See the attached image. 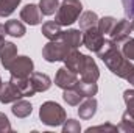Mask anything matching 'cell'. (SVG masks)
<instances>
[{
    "label": "cell",
    "mask_w": 134,
    "mask_h": 133,
    "mask_svg": "<svg viewBox=\"0 0 134 133\" xmlns=\"http://www.w3.org/2000/svg\"><path fill=\"white\" fill-rule=\"evenodd\" d=\"M30 80L33 83L36 93H45L52 86V78L47 74H44V72H33L30 75Z\"/></svg>",
    "instance_id": "cell-16"
},
{
    "label": "cell",
    "mask_w": 134,
    "mask_h": 133,
    "mask_svg": "<svg viewBox=\"0 0 134 133\" xmlns=\"http://www.w3.org/2000/svg\"><path fill=\"white\" fill-rule=\"evenodd\" d=\"M42 13L39 9V5H34V3H28L25 5L22 9H20V21H24L25 24L28 25H39L42 22Z\"/></svg>",
    "instance_id": "cell-10"
},
{
    "label": "cell",
    "mask_w": 134,
    "mask_h": 133,
    "mask_svg": "<svg viewBox=\"0 0 134 133\" xmlns=\"http://www.w3.org/2000/svg\"><path fill=\"white\" fill-rule=\"evenodd\" d=\"M5 34H6L5 25H2V24H0V45H2V42L5 41Z\"/></svg>",
    "instance_id": "cell-34"
},
{
    "label": "cell",
    "mask_w": 134,
    "mask_h": 133,
    "mask_svg": "<svg viewBox=\"0 0 134 133\" xmlns=\"http://www.w3.org/2000/svg\"><path fill=\"white\" fill-rule=\"evenodd\" d=\"M39 119L42 121V124H45L48 127H59L67 119L66 110L59 103H56L53 100H47L39 108Z\"/></svg>",
    "instance_id": "cell-2"
},
{
    "label": "cell",
    "mask_w": 134,
    "mask_h": 133,
    "mask_svg": "<svg viewBox=\"0 0 134 133\" xmlns=\"http://www.w3.org/2000/svg\"><path fill=\"white\" fill-rule=\"evenodd\" d=\"M42 34L48 41H58L63 36V27L56 21H47L42 24Z\"/></svg>",
    "instance_id": "cell-17"
},
{
    "label": "cell",
    "mask_w": 134,
    "mask_h": 133,
    "mask_svg": "<svg viewBox=\"0 0 134 133\" xmlns=\"http://www.w3.org/2000/svg\"><path fill=\"white\" fill-rule=\"evenodd\" d=\"M61 41L70 49H78L80 45H83V32L78 28H69L63 32Z\"/></svg>",
    "instance_id": "cell-15"
},
{
    "label": "cell",
    "mask_w": 134,
    "mask_h": 133,
    "mask_svg": "<svg viewBox=\"0 0 134 133\" xmlns=\"http://www.w3.org/2000/svg\"><path fill=\"white\" fill-rule=\"evenodd\" d=\"M9 81L11 83H14L19 89H20V93L24 94V97H31L36 94V89H34L33 83H31V80H30V77L28 78H17V77H11L9 78Z\"/></svg>",
    "instance_id": "cell-19"
},
{
    "label": "cell",
    "mask_w": 134,
    "mask_h": 133,
    "mask_svg": "<svg viewBox=\"0 0 134 133\" xmlns=\"http://www.w3.org/2000/svg\"><path fill=\"white\" fill-rule=\"evenodd\" d=\"M11 111H13V114H14L16 117L24 119V117H28V116L33 113V105H31L28 100H24V97H22V99L16 100V102L13 103Z\"/></svg>",
    "instance_id": "cell-18"
},
{
    "label": "cell",
    "mask_w": 134,
    "mask_h": 133,
    "mask_svg": "<svg viewBox=\"0 0 134 133\" xmlns=\"http://www.w3.org/2000/svg\"><path fill=\"white\" fill-rule=\"evenodd\" d=\"M131 32H133L131 22H130L128 19H120V21L115 22L114 28L111 30V33H109V39L114 41L115 44H122V42H125V41L130 38Z\"/></svg>",
    "instance_id": "cell-8"
},
{
    "label": "cell",
    "mask_w": 134,
    "mask_h": 133,
    "mask_svg": "<svg viewBox=\"0 0 134 133\" xmlns=\"http://www.w3.org/2000/svg\"><path fill=\"white\" fill-rule=\"evenodd\" d=\"M11 77H17V78H28L34 72V63L33 60L27 55L22 57H16V60L11 63V66L8 67Z\"/></svg>",
    "instance_id": "cell-5"
},
{
    "label": "cell",
    "mask_w": 134,
    "mask_h": 133,
    "mask_svg": "<svg viewBox=\"0 0 134 133\" xmlns=\"http://www.w3.org/2000/svg\"><path fill=\"white\" fill-rule=\"evenodd\" d=\"M70 50H72V49L67 47L61 39H58V41H48V42L42 47V58H44L47 63L63 61Z\"/></svg>",
    "instance_id": "cell-4"
},
{
    "label": "cell",
    "mask_w": 134,
    "mask_h": 133,
    "mask_svg": "<svg viewBox=\"0 0 134 133\" xmlns=\"http://www.w3.org/2000/svg\"><path fill=\"white\" fill-rule=\"evenodd\" d=\"M80 75H81L83 81L97 83V80L100 78V69H98L95 60L92 57L84 55V61H83V66H81V70H80Z\"/></svg>",
    "instance_id": "cell-7"
},
{
    "label": "cell",
    "mask_w": 134,
    "mask_h": 133,
    "mask_svg": "<svg viewBox=\"0 0 134 133\" xmlns=\"http://www.w3.org/2000/svg\"><path fill=\"white\" fill-rule=\"evenodd\" d=\"M115 22H117V19H115V17H112V16H104V17L98 19L97 28L100 30V33H103V34H109V33H111V30L114 28Z\"/></svg>",
    "instance_id": "cell-26"
},
{
    "label": "cell",
    "mask_w": 134,
    "mask_h": 133,
    "mask_svg": "<svg viewBox=\"0 0 134 133\" xmlns=\"http://www.w3.org/2000/svg\"><path fill=\"white\" fill-rule=\"evenodd\" d=\"M98 58L106 64V67L117 77L120 78H128V75L134 70V64L125 58L122 50L119 49V44H115L111 39H104L101 49L97 52Z\"/></svg>",
    "instance_id": "cell-1"
},
{
    "label": "cell",
    "mask_w": 134,
    "mask_h": 133,
    "mask_svg": "<svg viewBox=\"0 0 134 133\" xmlns=\"http://www.w3.org/2000/svg\"><path fill=\"white\" fill-rule=\"evenodd\" d=\"M5 30H6V34H9L13 38H22L24 34L27 33L25 25L22 24V21H17V19L6 21L5 22Z\"/></svg>",
    "instance_id": "cell-20"
},
{
    "label": "cell",
    "mask_w": 134,
    "mask_h": 133,
    "mask_svg": "<svg viewBox=\"0 0 134 133\" xmlns=\"http://www.w3.org/2000/svg\"><path fill=\"white\" fill-rule=\"evenodd\" d=\"M16 57H17V45L11 41H3L0 45V61L6 70L16 60Z\"/></svg>",
    "instance_id": "cell-12"
},
{
    "label": "cell",
    "mask_w": 134,
    "mask_h": 133,
    "mask_svg": "<svg viewBox=\"0 0 134 133\" xmlns=\"http://www.w3.org/2000/svg\"><path fill=\"white\" fill-rule=\"evenodd\" d=\"M78 106H80L78 108V116L81 119H84V121H89V119H92L95 116L98 103H97L95 97H86V100H83Z\"/></svg>",
    "instance_id": "cell-14"
},
{
    "label": "cell",
    "mask_w": 134,
    "mask_h": 133,
    "mask_svg": "<svg viewBox=\"0 0 134 133\" xmlns=\"http://www.w3.org/2000/svg\"><path fill=\"white\" fill-rule=\"evenodd\" d=\"M98 19H100V17H98V16H97V13H94V11H84V13H81V16L78 17L80 30H81V32H84V30H87V28L97 27Z\"/></svg>",
    "instance_id": "cell-21"
},
{
    "label": "cell",
    "mask_w": 134,
    "mask_h": 133,
    "mask_svg": "<svg viewBox=\"0 0 134 133\" xmlns=\"http://www.w3.org/2000/svg\"><path fill=\"white\" fill-rule=\"evenodd\" d=\"M75 89H76L84 99H86V97H94V96L98 93L97 83H87V81H83V80H78V81H76Z\"/></svg>",
    "instance_id": "cell-22"
},
{
    "label": "cell",
    "mask_w": 134,
    "mask_h": 133,
    "mask_svg": "<svg viewBox=\"0 0 134 133\" xmlns=\"http://www.w3.org/2000/svg\"><path fill=\"white\" fill-rule=\"evenodd\" d=\"M78 81V74L69 70L67 67H59L56 75H55V85L58 88H61L63 91L64 89H70V88H75Z\"/></svg>",
    "instance_id": "cell-9"
},
{
    "label": "cell",
    "mask_w": 134,
    "mask_h": 133,
    "mask_svg": "<svg viewBox=\"0 0 134 133\" xmlns=\"http://www.w3.org/2000/svg\"><path fill=\"white\" fill-rule=\"evenodd\" d=\"M20 2L22 0H0V17L11 16L20 5Z\"/></svg>",
    "instance_id": "cell-23"
},
{
    "label": "cell",
    "mask_w": 134,
    "mask_h": 133,
    "mask_svg": "<svg viewBox=\"0 0 134 133\" xmlns=\"http://www.w3.org/2000/svg\"><path fill=\"white\" fill-rule=\"evenodd\" d=\"M87 133H92V132H119V127L117 125H112V124H101V125H97V127H89L87 130H86Z\"/></svg>",
    "instance_id": "cell-31"
},
{
    "label": "cell",
    "mask_w": 134,
    "mask_h": 133,
    "mask_svg": "<svg viewBox=\"0 0 134 133\" xmlns=\"http://www.w3.org/2000/svg\"><path fill=\"white\" fill-rule=\"evenodd\" d=\"M122 3H123V9H125L126 17L130 21L134 19V0H122Z\"/></svg>",
    "instance_id": "cell-33"
},
{
    "label": "cell",
    "mask_w": 134,
    "mask_h": 133,
    "mask_svg": "<svg viewBox=\"0 0 134 133\" xmlns=\"http://www.w3.org/2000/svg\"><path fill=\"white\" fill-rule=\"evenodd\" d=\"M59 8V3L58 0H41L39 2V9L44 16H52V14H56Z\"/></svg>",
    "instance_id": "cell-25"
},
{
    "label": "cell",
    "mask_w": 134,
    "mask_h": 133,
    "mask_svg": "<svg viewBox=\"0 0 134 133\" xmlns=\"http://www.w3.org/2000/svg\"><path fill=\"white\" fill-rule=\"evenodd\" d=\"M83 61H84V55H83L78 49H72V50L66 55V58L63 60L64 67H67L69 70H72V72H75V74H80L81 66H83Z\"/></svg>",
    "instance_id": "cell-13"
},
{
    "label": "cell",
    "mask_w": 134,
    "mask_h": 133,
    "mask_svg": "<svg viewBox=\"0 0 134 133\" xmlns=\"http://www.w3.org/2000/svg\"><path fill=\"white\" fill-rule=\"evenodd\" d=\"M22 97H24V94L20 93V89H19L14 83L6 81V83L2 85V89H0V102H2L3 105H6V103H14L16 100L22 99Z\"/></svg>",
    "instance_id": "cell-11"
},
{
    "label": "cell",
    "mask_w": 134,
    "mask_h": 133,
    "mask_svg": "<svg viewBox=\"0 0 134 133\" xmlns=\"http://www.w3.org/2000/svg\"><path fill=\"white\" fill-rule=\"evenodd\" d=\"M103 42H104V34L100 33V30L97 27H92V28H87L83 32V45L87 50L97 53L101 49Z\"/></svg>",
    "instance_id": "cell-6"
},
{
    "label": "cell",
    "mask_w": 134,
    "mask_h": 133,
    "mask_svg": "<svg viewBox=\"0 0 134 133\" xmlns=\"http://www.w3.org/2000/svg\"><path fill=\"white\" fill-rule=\"evenodd\" d=\"M117 127H119L120 132H134V116L131 113L125 111L122 114V121Z\"/></svg>",
    "instance_id": "cell-27"
},
{
    "label": "cell",
    "mask_w": 134,
    "mask_h": 133,
    "mask_svg": "<svg viewBox=\"0 0 134 133\" xmlns=\"http://www.w3.org/2000/svg\"><path fill=\"white\" fill-rule=\"evenodd\" d=\"M11 130H13V127H11L9 119L6 117L5 113L0 111V133H8V132H11Z\"/></svg>",
    "instance_id": "cell-32"
},
{
    "label": "cell",
    "mask_w": 134,
    "mask_h": 133,
    "mask_svg": "<svg viewBox=\"0 0 134 133\" xmlns=\"http://www.w3.org/2000/svg\"><path fill=\"white\" fill-rule=\"evenodd\" d=\"M120 50L125 55V58H128L130 61H134V38H128L125 42H122Z\"/></svg>",
    "instance_id": "cell-28"
},
{
    "label": "cell",
    "mask_w": 134,
    "mask_h": 133,
    "mask_svg": "<svg viewBox=\"0 0 134 133\" xmlns=\"http://www.w3.org/2000/svg\"><path fill=\"white\" fill-rule=\"evenodd\" d=\"M81 132V125L78 121L75 119H66L63 124V133H80Z\"/></svg>",
    "instance_id": "cell-29"
},
{
    "label": "cell",
    "mask_w": 134,
    "mask_h": 133,
    "mask_svg": "<svg viewBox=\"0 0 134 133\" xmlns=\"http://www.w3.org/2000/svg\"><path fill=\"white\" fill-rule=\"evenodd\" d=\"M130 22H131V27H133V32H134V19H131Z\"/></svg>",
    "instance_id": "cell-36"
},
{
    "label": "cell",
    "mask_w": 134,
    "mask_h": 133,
    "mask_svg": "<svg viewBox=\"0 0 134 133\" xmlns=\"http://www.w3.org/2000/svg\"><path fill=\"white\" fill-rule=\"evenodd\" d=\"M81 13H83V5L80 0H63V3L56 11L55 21L61 27H70L72 24L78 22Z\"/></svg>",
    "instance_id": "cell-3"
},
{
    "label": "cell",
    "mask_w": 134,
    "mask_h": 133,
    "mask_svg": "<svg viewBox=\"0 0 134 133\" xmlns=\"http://www.w3.org/2000/svg\"><path fill=\"white\" fill-rule=\"evenodd\" d=\"M126 81H128V83H130L131 86H134V70L131 72V74H130V75H128V78H126Z\"/></svg>",
    "instance_id": "cell-35"
},
{
    "label": "cell",
    "mask_w": 134,
    "mask_h": 133,
    "mask_svg": "<svg viewBox=\"0 0 134 133\" xmlns=\"http://www.w3.org/2000/svg\"><path fill=\"white\" fill-rule=\"evenodd\" d=\"M123 100L126 105V111L134 116V89H126L123 93Z\"/></svg>",
    "instance_id": "cell-30"
},
{
    "label": "cell",
    "mask_w": 134,
    "mask_h": 133,
    "mask_svg": "<svg viewBox=\"0 0 134 133\" xmlns=\"http://www.w3.org/2000/svg\"><path fill=\"white\" fill-rule=\"evenodd\" d=\"M63 99L67 105H72V106H78L81 102H83V96L75 89V88H70V89H64L63 93Z\"/></svg>",
    "instance_id": "cell-24"
}]
</instances>
